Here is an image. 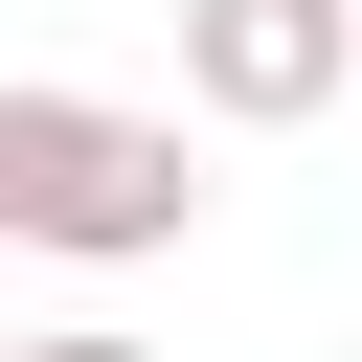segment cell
Masks as SVG:
<instances>
[{"mask_svg":"<svg viewBox=\"0 0 362 362\" xmlns=\"http://www.w3.org/2000/svg\"><path fill=\"white\" fill-rule=\"evenodd\" d=\"M181 226H204V158H181V113H113V90H0V249L158 272Z\"/></svg>","mask_w":362,"mask_h":362,"instance_id":"6da1fadb","label":"cell"},{"mask_svg":"<svg viewBox=\"0 0 362 362\" xmlns=\"http://www.w3.org/2000/svg\"><path fill=\"white\" fill-rule=\"evenodd\" d=\"M339 90H362L339 0H181V113H226V136H294V113H339Z\"/></svg>","mask_w":362,"mask_h":362,"instance_id":"7a4b0ae2","label":"cell"},{"mask_svg":"<svg viewBox=\"0 0 362 362\" xmlns=\"http://www.w3.org/2000/svg\"><path fill=\"white\" fill-rule=\"evenodd\" d=\"M0 362H136V339H113V317H68V339H0Z\"/></svg>","mask_w":362,"mask_h":362,"instance_id":"3957f363","label":"cell"},{"mask_svg":"<svg viewBox=\"0 0 362 362\" xmlns=\"http://www.w3.org/2000/svg\"><path fill=\"white\" fill-rule=\"evenodd\" d=\"M339 45H362V0H339Z\"/></svg>","mask_w":362,"mask_h":362,"instance_id":"277c9868","label":"cell"}]
</instances>
